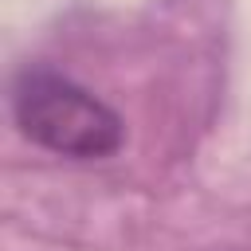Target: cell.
I'll use <instances>...</instances> for the list:
<instances>
[{"instance_id":"6da1fadb","label":"cell","mask_w":251,"mask_h":251,"mask_svg":"<svg viewBox=\"0 0 251 251\" xmlns=\"http://www.w3.org/2000/svg\"><path fill=\"white\" fill-rule=\"evenodd\" d=\"M12 118L31 145L71 161L110 157L126 141V122L86 86L51 67H24L16 75Z\"/></svg>"}]
</instances>
